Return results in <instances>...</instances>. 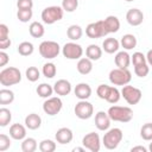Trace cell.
I'll list each match as a JSON object with an SVG mask.
<instances>
[{"instance_id":"6da1fadb","label":"cell","mask_w":152,"mask_h":152,"mask_svg":"<svg viewBox=\"0 0 152 152\" xmlns=\"http://www.w3.org/2000/svg\"><path fill=\"white\" fill-rule=\"evenodd\" d=\"M21 81V72L15 66H8L0 71V83L4 87L18 84Z\"/></svg>"},{"instance_id":"7a4b0ae2","label":"cell","mask_w":152,"mask_h":152,"mask_svg":"<svg viewBox=\"0 0 152 152\" xmlns=\"http://www.w3.org/2000/svg\"><path fill=\"white\" fill-rule=\"evenodd\" d=\"M107 113H108L110 120L119 121V122H128L133 118V110L129 107L112 106V107H109Z\"/></svg>"},{"instance_id":"3957f363","label":"cell","mask_w":152,"mask_h":152,"mask_svg":"<svg viewBox=\"0 0 152 152\" xmlns=\"http://www.w3.org/2000/svg\"><path fill=\"white\" fill-rule=\"evenodd\" d=\"M96 94L100 99L106 100L107 102H109L112 104L119 102V100L121 97V91H119L118 88L110 87L107 84H100L96 89Z\"/></svg>"},{"instance_id":"277c9868","label":"cell","mask_w":152,"mask_h":152,"mask_svg":"<svg viewBox=\"0 0 152 152\" xmlns=\"http://www.w3.org/2000/svg\"><path fill=\"white\" fill-rule=\"evenodd\" d=\"M122 138H124V134L120 128H110V129H107V132L104 133L102 138V144L107 150H115L121 142Z\"/></svg>"},{"instance_id":"5b68a950","label":"cell","mask_w":152,"mask_h":152,"mask_svg":"<svg viewBox=\"0 0 152 152\" xmlns=\"http://www.w3.org/2000/svg\"><path fill=\"white\" fill-rule=\"evenodd\" d=\"M132 80V74L128 69H122V68H116L113 69L109 72V81L114 86H126L131 82Z\"/></svg>"},{"instance_id":"8992f818","label":"cell","mask_w":152,"mask_h":152,"mask_svg":"<svg viewBox=\"0 0 152 152\" xmlns=\"http://www.w3.org/2000/svg\"><path fill=\"white\" fill-rule=\"evenodd\" d=\"M64 10L62 6H49L42 11V20L44 24L51 25L63 18Z\"/></svg>"},{"instance_id":"52a82bcc","label":"cell","mask_w":152,"mask_h":152,"mask_svg":"<svg viewBox=\"0 0 152 152\" xmlns=\"http://www.w3.org/2000/svg\"><path fill=\"white\" fill-rule=\"evenodd\" d=\"M61 52V46L57 42L53 40H44L39 45V53L43 58L46 59H53L56 58Z\"/></svg>"},{"instance_id":"ba28073f","label":"cell","mask_w":152,"mask_h":152,"mask_svg":"<svg viewBox=\"0 0 152 152\" xmlns=\"http://www.w3.org/2000/svg\"><path fill=\"white\" fill-rule=\"evenodd\" d=\"M121 96L125 99V101L128 104H137L141 100L142 93H141V90L139 88H135L133 86L126 84L121 89Z\"/></svg>"},{"instance_id":"9c48e42d","label":"cell","mask_w":152,"mask_h":152,"mask_svg":"<svg viewBox=\"0 0 152 152\" xmlns=\"http://www.w3.org/2000/svg\"><path fill=\"white\" fill-rule=\"evenodd\" d=\"M86 34L91 39H96V38H101V37L107 36L108 31L106 28L104 21L103 20H97L95 23H90L86 27Z\"/></svg>"},{"instance_id":"30bf717a","label":"cell","mask_w":152,"mask_h":152,"mask_svg":"<svg viewBox=\"0 0 152 152\" xmlns=\"http://www.w3.org/2000/svg\"><path fill=\"white\" fill-rule=\"evenodd\" d=\"M74 112H75V114H76V116L78 119L87 120V119H89V118L93 116V114H94V107L87 100H80L76 103Z\"/></svg>"},{"instance_id":"8fae6325","label":"cell","mask_w":152,"mask_h":152,"mask_svg":"<svg viewBox=\"0 0 152 152\" xmlns=\"http://www.w3.org/2000/svg\"><path fill=\"white\" fill-rule=\"evenodd\" d=\"M62 53L68 59H80L83 55V49L80 44L69 42L65 43L64 46L62 48Z\"/></svg>"},{"instance_id":"7c38bea8","label":"cell","mask_w":152,"mask_h":152,"mask_svg":"<svg viewBox=\"0 0 152 152\" xmlns=\"http://www.w3.org/2000/svg\"><path fill=\"white\" fill-rule=\"evenodd\" d=\"M62 107H63V102L58 96L48 97L43 103V110L45 112V114H48L50 116L58 114L61 112Z\"/></svg>"},{"instance_id":"4fadbf2b","label":"cell","mask_w":152,"mask_h":152,"mask_svg":"<svg viewBox=\"0 0 152 152\" xmlns=\"http://www.w3.org/2000/svg\"><path fill=\"white\" fill-rule=\"evenodd\" d=\"M82 145L91 152H99L100 148H101L100 135L95 132H90V133L86 134L82 139Z\"/></svg>"},{"instance_id":"5bb4252c","label":"cell","mask_w":152,"mask_h":152,"mask_svg":"<svg viewBox=\"0 0 152 152\" xmlns=\"http://www.w3.org/2000/svg\"><path fill=\"white\" fill-rule=\"evenodd\" d=\"M126 20L131 26H139L144 20V13L139 8H131L126 13Z\"/></svg>"},{"instance_id":"9a60e30c","label":"cell","mask_w":152,"mask_h":152,"mask_svg":"<svg viewBox=\"0 0 152 152\" xmlns=\"http://www.w3.org/2000/svg\"><path fill=\"white\" fill-rule=\"evenodd\" d=\"M110 118L108 115V113L100 110L96 113L95 115V126L97 127V129L100 131H107L110 127Z\"/></svg>"},{"instance_id":"2e32d148","label":"cell","mask_w":152,"mask_h":152,"mask_svg":"<svg viewBox=\"0 0 152 152\" xmlns=\"http://www.w3.org/2000/svg\"><path fill=\"white\" fill-rule=\"evenodd\" d=\"M53 91L59 96H66L71 91V83L68 80H58L53 84Z\"/></svg>"},{"instance_id":"e0dca14e","label":"cell","mask_w":152,"mask_h":152,"mask_svg":"<svg viewBox=\"0 0 152 152\" xmlns=\"http://www.w3.org/2000/svg\"><path fill=\"white\" fill-rule=\"evenodd\" d=\"M55 138L57 140V142L62 144V145H65V144H69L72 141V138H74V134H72V131L68 127H62L59 128L56 134H55Z\"/></svg>"},{"instance_id":"ac0fdd59","label":"cell","mask_w":152,"mask_h":152,"mask_svg":"<svg viewBox=\"0 0 152 152\" xmlns=\"http://www.w3.org/2000/svg\"><path fill=\"white\" fill-rule=\"evenodd\" d=\"M26 128L21 124H13L10 127V137L14 140H24L26 137Z\"/></svg>"},{"instance_id":"d6986e66","label":"cell","mask_w":152,"mask_h":152,"mask_svg":"<svg viewBox=\"0 0 152 152\" xmlns=\"http://www.w3.org/2000/svg\"><path fill=\"white\" fill-rule=\"evenodd\" d=\"M74 93H75V95H76L77 99H80V100H87L91 95V88H90V86L88 83H78L75 87Z\"/></svg>"},{"instance_id":"ffe728a7","label":"cell","mask_w":152,"mask_h":152,"mask_svg":"<svg viewBox=\"0 0 152 152\" xmlns=\"http://www.w3.org/2000/svg\"><path fill=\"white\" fill-rule=\"evenodd\" d=\"M120 48V42L116 38H106L102 43V50L107 53H114L119 50Z\"/></svg>"},{"instance_id":"44dd1931","label":"cell","mask_w":152,"mask_h":152,"mask_svg":"<svg viewBox=\"0 0 152 152\" xmlns=\"http://www.w3.org/2000/svg\"><path fill=\"white\" fill-rule=\"evenodd\" d=\"M115 64L118 68L127 69L128 65L131 64V56L126 51H119L115 55Z\"/></svg>"},{"instance_id":"7402d4cb","label":"cell","mask_w":152,"mask_h":152,"mask_svg":"<svg viewBox=\"0 0 152 152\" xmlns=\"http://www.w3.org/2000/svg\"><path fill=\"white\" fill-rule=\"evenodd\" d=\"M76 68H77V71H78L81 75H88V74L91 72V70H93L91 59H89L88 57L80 58L78 62H77Z\"/></svg>"},{"instance_id":"603a6c76","label":"cell","mask_w":152,"mask_h":152,"mask_svg":"<svg viewBox=\"0 0 152 152\" xmlns=\"http://www.w3.org/2000/svg\"><path fill=\"white\" fill-rule=\"evenodd\" d=\"M40 125H42V118L36 113H31L25 118V126L28 129L34 131V129L39 128Z\"/></svg>"},{"instance_id":"cb8c5ba5","label":"cell","mask_w":152,"mask_h":152,"mask_svg":"<svg viewBox=\"0 0 152 152\" xmlns=\"http://www.w3.org/2000/svg\"><path fill=\"white\" fill-rule=\"evenodd\" d=\"M106 28L108 31V33H114L118 32L120 28V20L115 17V15H108L106 19H103Z\"/></svg>"},{"instance_id":"d4e9b609","label":"cell","mask_w":152,"mask_h":152,"mask_svg":"<svg viewBox=\"0 0 152 152\" xmlns=\"http://www.w3.org/2000/svg\"><path fill=\"white\" fill-rule=\"evenodd\" d=\"M120 45L126 49V50H132L137 46V38L134 34H131V33H127V34H124L121 37V40H120Z\"/></svg>"},{"instance_id":"484cf974","label":"cell","mask_w":152,"mask_h":152,"mask_svg":"<svg viewBox=\"0 0 152 152\" xmlns=\"http://www.w3.org/2000/svg\"><path fill=\"white\" fill-rule=\"evenodd\" d=\"M86 55L89 59L91 61H97L101 58L102 56V49L96 45V44H90L87 49H86Z\"/></svg>"},{"instance_id":"4316f807","label":"cell","mask_w":152,"mask_h":152,"mask_svg":"<svg viewBox=\"0 0 152 152\" xmlns=\"http://www.w3.org/2000/svg\"><path fill=\"white\" fill-rule=\"evenodd\" d=\"M28 32L33 38H42L45 33V28L42 23L33 21V23H31V25L28 27Z\"/></svg>"},{"instance_id":"83f0119b","label":"cell","mask_w":152,"mask_h":152,"mask_svg":"<svg viewBox=\"0 0 152 152\" xmlns=\"http://www.w3.org/2000/svg\"><path fill=\"white\" fill-rule=\"evenodd\" d=\"M83 34L82 27L80 25H70L66 30V36L71 40H78Z\"/></svg>"},{"instance_id":"f1b7e54d","label":"cell","mask_w":152,"mask_h":152,"mask_svg":"<svg viewBox=\"0 0 152 152\" xmlns=\"http://www.w3.org/2000/svg\"><path fill=\"white\" fill-rule=\"evenodd\" d=\"M36 91H37V94H38L40 97H44V99L51 97L52 93H55V91H53V87L50 86V84H48V83H42V84H39V86L37 87Z\"/></svg>"},{"instance_id":"f546056e","label":"cell","mask_w":152,"mask_h":152,"mask_svg":"<svg viewBox=\"0 0 152 152\" xmlns=\"http://www.w3.org/2000/svg\"><path fill=\"white\" fill-rule=\"evenodd\" d=\"M14 101V93L10 89H1L0 90V104H10Z\"/></svg>"},{"instance_id":"4dcf8cb0","label":"cell","mask_w":152,"mask_h":152,"mask_svg":"<svg viewBox=\"0 0 152 152\" xmlns=\"http://www.w3.org/2000/svg\"><path fill=\"white\" fill-rule=\"evenodd\" d=\"M38 145L36 139L33 138H25L21 142V151L23 152H34L37 150Z\"/></svg>"},{"instance_id":"1f68e13d","label":"cell","mask_w":152,"mask_h":152,"mask_svg":"<svg viewBox=\"0 0 152 152\" xmlns=\"http://www.w3.org/2000/svg\"><path fill=\"white\" fill-rule=\"evenodd\" d=\"M33 50H34L33 44L30 42H23L18 45V52L21 56H30L33 53Z\"/></svg>"},{"instance_id":"d6a6232c","label":"cell","mask_w":152,"mask_h":152,"mask_svg":"<svg viewBox=\"0 0 152 152\" xmlns=\"http://www.w3.org/2000/svg\"><path fill=\"white\" fill-rule=\"evenodd\" d=\"M42 72L43 75L46 77V78H52L56 76V72H57V68L53 63L51 62H48L43 65V69H42Z\"/></svg>"},{"instance_id":"836d02e7","label":"cell","mask_w":152,"mask_h":152,"mask_svg":"<svg viewBox=\"0 0 152 152\" xmlns=\"http://www.w3.org/2000/svg\"><path fill=\"white\" fill-rule=\"evenodd\" d=\"M12 120V113L10 109L2 107L0 108V126L1 127H5L7 126Z\"/></svg>"},{"instance_id":"e575fe53","label":"cell","mask_w":152,"mask_h":152,"mask_svg":"<svg viewBox=\"0 0 152 152\" xmlns=\"http://www.w3.org/2000/svg\"><path fill=\"white\" fill-rule=\"evenodd\" d=\"M40 152H53L56 150V142L51 139H44L39 142Z\"/></svg>"},{"instance_id":"d590c367","label":"cell","mask_w":152,"mask_h":152,"mask_svg":"<svg viewBox=\"0 0 152 152\" xmlns=\"http://www.w3.org/2000/svg\"><path fill=\"white\" fill-rule=\"evenodd\" d=\"M140 137L146 141H152V122H146L140 129Z\"/></svg>"},{"instance_id":"8d00e7d4","label":"cell","mask_w":152,"mask_h":152,"mask_svg":"<svg viewBox=\"0 0 152 152\" xmlns=\"http://www.w3.org/2000/svg\"><path fill=\"white\" fill-rule=\"evenodd\" d=\"M25 76H26V78L30 82H36V81L39 80L40 72H39L38 68H36V66H28L26 69V71H25Z\"/></svg>"},{"instance_id":"74e56055","label":"cell","mask_w":152,"mask_h":152,"mask_svg":"<svg viewBox=\"0 0 152 152\" xmlns=\"http://www.w3.org/2000/svg\"><path fill=\"white\" fill-rule=\"evenodd\" d=\"M131 62L133 63V66L135 65H140V64H144V63H147L146 61V56L142 53V52H134L132 56H131Z\"/></svg>"},{"instance_id":"f35d334b","label":"cell","mask_w":152,"mask_h":152,"mask_svg":"<svg viewBox=\"0 0 152 152\" xmlns=\"http://www.w3.org/2000/svg\"><path fill=\"white\" fill-rule=\"evenodd\" d=\"M78 7V0H62V8L65 12H74Z\"/></svg>"},{"instance_id":"ab89813d","label":"cell","mask_w":152,"mask_h":152,"mask_svg":"<svg viewBox=\"0 0 152 152\" xmlns=\"http://www.w3.org/2000/svg\"><path fill=\"white\" fill-rule=\"evenodd\" d=\"M32 15H33L32 10H18L17 12V18L21 23H27L32 18Z\"/></svg>"},{"instance_id":"60d3db41","label":"cell","mask_w":152,"mask_h":152,"mask_svg":"<svg viewBox=\"0 0 152 152\" xmlns=\"http://www.w3.org/2000/svg\"><path fill=\"white\" fill-rule=\"evenodd\" d=\"M134 72L138 77H146L150 72V66L147 63L140 64V65H135L134 66Z\"/></svg>"},{"instance_id":"b9f144b4","label":"cell","mask_w":152,"mask_h":152,"mask_svg":"<svg viewBox=\"0 0 152 152\" xmlns=\"http://www.w3.org/2000/svg\"><path fill=\"white\" fill-rule=\"evenodd\" d=\"M11 146V139L6 134H0V152L6 151Z\"/></svg>"},{"instance_id":"7bdbcfd3","label":"cell","mask_w":152,"mask_h":152,"mask_svg":"<svg viewBox=\"0 0 152 152\" xmlns=\"http://www.w3.org/2000/svg\"><path fill=\"white\" fill-rule=\"evenodd\" d=\"M17 7H18V10H32L33 1L32 0H18Z\"/></svg>"},{"instance_id":"ee69618b","label":"cell","mask_w":152,"mask_h":152,"mask_svg":"<svg viewBox=\"0 0 152 152\" xmlns=\"http://www.w3.org/2000/svg\"><path fill=\"white\" fill-rule=\"evenodd\" d=\"M8 27L5 24H0V40H5L8 38Z\"/></svg>"},{"instance_id":"f6af8a7d","label":"cell","mask_w":152,"mask_h":152,"mask_svg":"<svg viewBox=\"0 0 152 152\" xmlns=\"http://www.w3.org/2000/svg\"><path fill=\"white\" fill-rule=\"evenodd\" d=\"M8 61H10L8 55H7L4 50H1V51H0V66H5V65L8 63Z\"/></svg>"},{"instance_id":"bcb514c9","label":"cell","mask_w":152,"mask_h":152,"mask_svg":"<svg viewBox=\"0 0 152 152\" xmlns=\"http://www.w3.org/2000/svg\"><path fill=\"white\" fill-rule=\"evenodd\" d=\"M11 44H12V42H11L10 38H7L5 40H0V49L1 50H6V49H8L11 46Z\"/></svg>"},{"instance_id":"7dc6e473","label":"cell","mask_w":152,"mask_h":152,"mask_svg":"<svg viewBox=\"0 0 152 152\" xmlns=\"http://www.w3.org/2000/svg\"><path fill=\"white\" fill-rule=\"evenodd\" d=\"M131 151L132 152H137V151H139V152H147V148L144 147V146H134V147L131 148Z\"/></svg>"},{"instance_id":"c3c4849f","label":"cell","mask_w":152,"mask_h":152,"mask_svg":"<svg viewBox=\"0 0 152 152\" xmlns=\"http://www.w3.org/2000/svg\"><path fill=\"white\" fill-rule=\"evenodd\" d=\"M146 61H147V64L152 66V49L147 51V55H146Z\"/></svg>"},{"instance_id":"681fc988","label":"cell","mask_w":152,"mask_h":152,"mask_svg":"<svg viewBox=\"0 0 152 152\" xmlns=\"http://www.w3.org/2000/svg\"><path fill=\"white\" fill-rule=\"evenodd\" d=\"M84 148H86L84 146H83V147H75V148H72V151H74V152H83Z\"/></svg>"},{"instance_id":"f907efd6","label":"cell","mask_w":152,"mask_h":152,"mask_svg":"<svg viewBox=\"0 0 152 152\" xmlns=\"http://www.w3.org/2000/svg\"><path fill=\"white\" fill-rule=\"evenodd\" d=\"M148 150L152 152V142H150V146H148Z\"/></svg>"},{"instance_id":"816d5d0a","label":"cell","mask_w":152,"mask_h":152,"mask_svg":"<svg viewBox=\"0 0 152 152\" xmlns=\"http://www.w3.org/2000/svg\"><path fill=\"white\" fill-rule=\"evenodd\" d=\"M125 1H127V2H129V1H134V0H125Z\"/></svg>"}]
</instances>
